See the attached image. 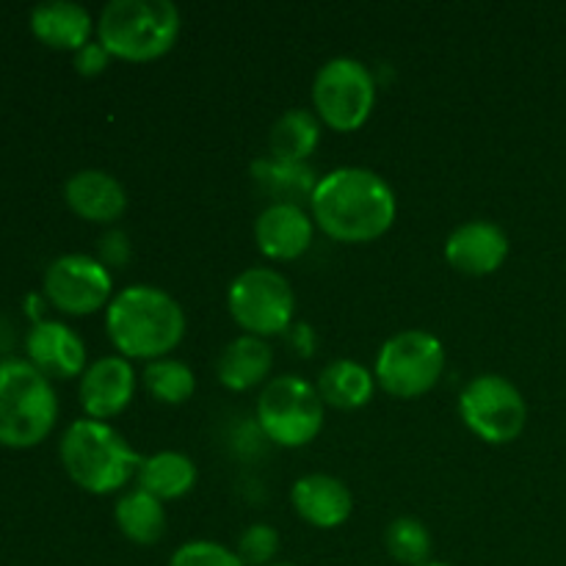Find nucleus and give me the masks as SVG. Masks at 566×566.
I'll return each mask as SVG.
<instances>
[{
  "instance_id": "1",
  "label": "nucleus",
  "mask_w": 566,
  "mask_h": 566,
  "mask_svg": "<svg viewBox=\"0 0 566 566\" xmlns=\"http://www.w3.org/2000/svg\"><path fill=\"white\" fill-rule=\"evenodd\" d=\"M310 216L332 241L370 243L396 224L398 199L379 171L340 166L318 180L310 199Z\"/></svg>"
},
{
  "instance_id": "2",
  "label": "nucleus",
  "mask_w": 566,
  "mask_h": 566,
  "mask_svg": "<svg viewBox=\"0 0 566 566\" xmlns=\"http://www.w3.org/2000/svg\"><path fill=\"white\" fill-rule=\"evenodd\" d=\"M105 332L119 357L155 363L175 352L186 337V313L164 287L130 285L111 298Z\"/></svg>"
},
{
  "instance_id": "3",
  "label": "nucleus",
  "mask_w": 566,
  "mask_h": 566,
  "mask_svg": "<svg viewBox=\"0 0 566 566\" xmlns=\"http://www.w3.org/2000/svg\"><path fill=\"white\" fill-rule=\"evenodd\" d=\"M66 475L88 495L119 492L142 468V453L103 420L83 418L66 426L59 446Z\"/></svg>"
},
{
  "instance_id": "4",
  "label": "nucleus",
  "mask_w": 566,
  "mask_h": 566,
  "mask_svg": "<svg viewBox=\"0 0 566 566\" xmlns=\"http://www.w3.org/2000/svg\"><path fill=\"white\" fill-rule=\"evenodd\" d=\"M180 9L169 0H111L97 20V42L111 59L147 64L180 39Z\"/></svg>"
},
{
  "instance_id": "5",
  "label": "nucleus",
  "mask_w": 566,
  "mask_h": 566,
  "mask_svg": "<svg viewBox=\"0 0 566 566\" xmlns=\"http://www.w3.org/2000/svg\"><path fill=\"white\" fill-rule=\"evenodd\" d=\"M59 398L28 359H0V446L33 448L53 431Z\"/></svg>"
},
{
  "instance_id": "6",
  "label": "nucleus",
  "mask_w": 566,
  "mask_h": 566,
  "mask_svg": "<svg viewBox=\"0 0 566 566\" xmlns=\"http://www.w3.org/2000/svg\"><path fill=\"white\" fill-rule=\"evenodd\" d=\"M446 370V346L426 329H403L385 340L376 357V385L392 398L412 401L434 390Z\"/></svg>"
},
{
  "instance_id": "7",
  "label": "nucleus",
  "mask_w": 566,
  "mask_h": 566,
  "mask_svg": "<svg viewBox=\"0 0 566 566\" xmlns=\"http://www.w3.org/2000/svg\"><path fill=\"white\" fill-rule=\"evenodd\" d=\"M324 409L315 385L296 374L265 381L258 398V423L280 448H304L324 429Z\"/></svg>"
},
{
  "instance_id": "8",
  "label": "nucleus",
  "mask_w": 566,
  "mask_h": 566,
  "mask_svg": "<svg viewBox=\"0 0 566 566\" xmlns=\"http://www.w3.org/2000/svg\"><path fill=\"white\" fill-rule=\"evenodd\" d=\"M313 105L321 125L335 133H354L376 108V77L352 55L329 59L313 81Z\"/></svg>"
},
{
  "instance_id": "9",
  "label": "nucleus",
  "mask_w": 566,
  "mask_h": 566,
  "mask_svg": "<svg viewBox=\"0 0 566 566\" xmlns=\"http://www.w3.org/2000/svg\"><path fill=\"white\" fill-rule=\"evenodd\" d=\"M227 307H230L232 321L247 335L269 340L291 326L293 313H296V296H293V287L285 274H280L276 269H265V265H254L232 280Z\"/></svg>"
},
{
  "instance_id": "10",
  "label": "nucleus",
  "mask_w": 566,
  "mask_h": 566,
  "mask_svg": "<svg viewBox=\"0 0 566 566\" xmlns=\"http://www.w3.org/2000/svg\"><path fill=\"white\" fill-rule=\"evenodd\" d=\"M459 418L479 440L509 446L528 423V403L514 381L501 374H481L459 396Z\"/></svg>"
},
{
  "instance_id": "11",
  "label": "nucleus",
  "mask_w": 566,
  "mask_h": 566,
  "mask_svg": "<svg viewBox=\"0 0 566 566\" xmlns=\"http://www.w3.org/2000/svg\"><path fill=\"white\" fill-rule=\"evenodd\" d=\"M44 296L66 315H92L114 298V276L92 254H61L44 269Z\"/></svg>"
},
{
  "instance_id": "12",
  "label": "nucleus",
  "mask_w": 566,
  "mask_h": 566,
  "mask_svg": "<svg viewBox=\"0 0 566 566\" xmlns=\"http://www.w3.org/2000/svg\"><path fill=\"white\" fill-rule=\"evenodd\" d=\"M138 376L125 357H99L81 376V407L86 418L111 420L130 407Z\"/></svg>"
},
{
  "instance_id": "13",
  "label": "nucleus",
  "mask_w": 566,
  "mask_h": 566,
  "mask_svg": "<svg viewBox=\"0 0 566 566\" xmlns=\"http://www.w3.org/2000/svg\"><path fill=\"white\" fill-rule=\"evenodd\" d=\"M315 221L302 205H265L254 219V241L269 260L287 263L310 252Z\"/></svg>"
},
{
  "instance_id": "14",
  "label": "nucleus",
  "mask_w": 566,
  "mask_h": 566,
  "mask_svg": "<svg viewBox=\"0 0 566 566\" xmlns=\"http://www.w3.org/2000/svg\"><path fill=\"white\" fill-rule=\"evenodd\" d=\"M25 354L48 379H75L86 370V343L61 321H36L25 337Z\"/></svg>"
},
{
  "instance_id": "15",
  "label": "nucleus",
  "mask_w": 566,
  "mask_h": 566,
  "mask_svg": "<svg viewBox=\"0 0 566 566\" xmlns=\"http://www.w3.org/2000/svg\"><path fill=\"white\" fill-rule=\"evenodd\" d=\"M509 258V235L501 224L473 219L457 227L446 241V260L451 269L468 276L495 274Z\"/></svg>"
},
{
  "instance_id": "16",
  "label": "nucleus",
  "mask_w": 566,
  "mask_h": 566,
  "mask_svg": "<svg viewBox=\"0 0 566 566\" xmlns=\"http://www.w3.org/2000/svg\"><path fill=\"white\" fill-rule=\"evenodd\" d=\"M291 503L298 517L321 531L340 528L354 512V495L340 479L329 473H310L293 484Z\"/></svg>"
},
{
  "instance_id": "17",
  "label": "nucleus",
  "mask_w": 566,
  "mask_h": 566,
  "mask_svg": "<svg viewBox=\"0 0 566 566\" xmlns=\"http://www.w3.org/2000/svg\"><path fill=\"white\" fill-rule=\"evenodd\" d=\"M66 208L92 224H114L127 210V191L103 169H81L64 182Z\"/></svg>"
},
{
  "instance_id": "18",
  "label": "nucleus",
  "mask_w": 566,
  "mask_h": 566,
  "mask_svg": "<svg viewBox=\"0 0 566 566\" xmlns=\"http://www.w3.org/2000/svg\"><path fill=\"white\" fill-rule=\"evenodd\" d=\"M94 20L86 6L72 0H50L31 9V31L42 44L53 50H77L92 42Z\"/></svg>"
},
{
  "instance_id": "19",
  "label": "nucleus",
  "mask_w": 566,
  "mask_h": 566,
  "mask_svg": "<svg viewBox=\"0 0 566 566\" xmlns=\"http://www.w3.org/2000/svg\"><path fill=\"white\" fill-rule=\"evenodd\" d=\"M271 368H274V348L269 340L254 335H241L221 352L216 363V376L221 385L232 392H247L252 387L271 381Z\"/></svg>"
},
{
  "instance_id": "20",
  "label": "nucleus",
  "mask_w": 566,
  "mask_h": 566,
  "mask_svg": "<svg viewBox=\"0 0 566 566\" xmlns=\"http://www.w3.org/2000/svg\"><path fill=\"white\" fill-rule=\"evenodd\" d=\"M252 180L265 197L269 205H310L315 186L321 177L307 164H285L276 158H258L252 164Z\"/></svg>"
},
{
  "instance_id": "21",
  "label": "nucleus",
  "mask_w": 566,
  "mask_h": 566,
  "mask_svg": "<svg viewBox=\"0 0 566 566\" xmlns=\"http://www.w3.org/2000/svg\"><path fill=\"white\" fill-rule=\"evenodd\" d=\"M136 481L138 490L149 492L160 503L177 501L197 486V464L180 451H158L142 459Z\"/></svg>"
},
{
  "instance_id": "22",
  "label": "nucleus",
  "mask_w": 566,
  "mask_h": 566,
  "mask_svg": "<svg viewBox=\"0 0 566 566\" xmlns=\"http://www.w3.org/2000/svg\"><path fill=\"white\" fill-rule=\"evenodd\" d=\"M315 390L326 407L346 409V412L348 409H363L374 401L376 376L374 370L354 363V359H335L321 370Z\"/></svg>"
},
{
  "instance_id": "23",
  "label": "nucleus",
  "mask_w": 566,
  "mask_h": 566,
  "mask_svg": "<svg viewBox=\"0 0 566 566\" xmlns=\"http://www.w3.org/2000/svg\"><path fill=\"white\" fill-rule=\"evenodd\" d=\"M116 528L122 531L127 542L133 545H158L166 536V509L158 497H153L144 490H130L119 497L114 509Z\"/></svg>"
},
{
  "instance_id": "24",
  "label": "nucleus",
  "mask_w": 566,
  "mask_h": 566,
  "mask_svg": "<svg viewBox=\"0 0 566 566\" xmlns=\"http://www.w3.org/2000/svg\"><path fill=\"white\" fill-rule=\"evenodd\" d=\"M321 119L304 108H291L271 125L269 155L285 164H307L318 149Z\"/></svg>"
},
{
  "instance_id": "25",
  "label": "nucleus",
  "mask_w": 566,
  "mask_h": 566,
  "mask_svg": "<svg viewBox=\"0 0 566 566\" xmlns=\"http://www.w3.org/2000/svg\"><path fill=\"white\" fill-rule=\"evenodd\" d=\"M144 387H147L149 396L160 403H169V407H180L188 398L197 392V376L180 359H155L144 368L142 376Z\"/></svg>"
},
{
  "instance_id": "26",
  "label": "nucleus",
  "mask_w": 566,
  "mask_h": 566,
  "mask_svg": "<svg viewBox=\"0 0 566 566\" xmlns=\"http://www.w3.org/2000/svg\"><path fill=\"white\" fill-rule=\"evenodd\" d=\"M385 547L390 558L403 566H426L431 564V542L429 528L418 517H396L385 531Z\"/></svg>"
},
{
  "instance_id": "27",
  "label": "nucleus",
  "mask_w": 566,
  "mask_h": 566,
  "mask_svg": "<svg viewBox=\"0 0 566 566\" xmlns=\"http://www.w3.org/2000/svg\"><path fill=\"white\" fill-rule=\"evenodd\" d=\"M238 558L243 566H269L276 562V553H280V531L269 523H254L249 525L241 534L235 547Z\"/></svg>"
},
{
  "instance_id": "28",
  "label": "nucleus",
  "mask_w": 566,
  "mask_h": 566,
  "mask_svg": "<svg viewBox=\"0 0 566 566\" xmlns=\"http://www.w3.org/2000/svg\"><path fill=\"white\" fill-rule=\"evenodd\" d=\"M169 566H243L235 551L219 545V542L193 539L175 551Z\"/></svg>"
},
{
  "instance_id": "29",
  "label": "nucleus",
  "mask_w": 566,
  "mask_h": 566,
  "mask_svg": "<svg viewBox=\"0 0 566 566\" xmlns=\"http://www.w3.org/2000/svg\"><path fill=\"white\" fill-rule=\"evenodd\" d=\"M108 64H111V53L99 42L83 44V48L75 53V70L86 77L99 75V72L108 70Z\"/></svg>"
},
{
  "instance_id": "30",
  "label": "nucleus",
  "mask_w": 566,
  "mask_h": 566,
  "mask_svg": "<svg viewBox=\"0 0 566 566\" xmlns=\"http://www.w3.org/2000/svg\"><path fill=\"white\" fill-rule=\"evenodd\" d=\"M127 258H130V238L125 232L111 230L108 235H103V241H99V263L108 265V269L111 265L122 269Z\"/></svg>"
},
{
  "instance_id": "31",
  "label": "nucleus",
  "mask_w": 566,
  "mask_h": 566,
  "mask_svg": "<svg viewBox=\"0 0 566 566\" xmlns=\"http://www.w3.org/2000/svg\"><path fill=\"white\" fill-rule=\"evenodd\" d=\"M269 566H296V564H291V562H274V564H269Z\"/></svg>"
},
{
  "instance_id": "32",
  "label": "nucleus",
  "mask_w": 566,
  "mask_h": 566,
  "mask_svg": "<svg viewBox=\"0 0 566 566\" xmlns=\"http://www.w3.org/2000/svg\"><path fill=\"white\" fill-rule=\"evenodd\" d=\"M426 566H451V564H442V562H431V564H426Z\"/></svg>"
}]
</instances>
